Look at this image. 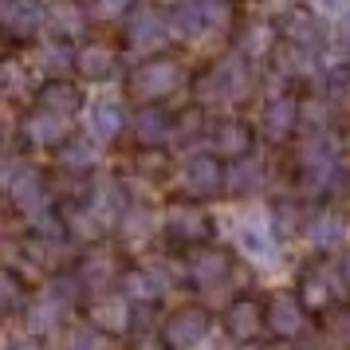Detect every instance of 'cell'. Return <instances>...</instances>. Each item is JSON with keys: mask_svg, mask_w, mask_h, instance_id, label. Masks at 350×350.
Listing matches in <instances>:
<instances>
[{"mask_svg": "<svg viewBox=\"0 0 350 350\" xmlns=\"http://www.w3.org/2000/svg\"><path fill=\"white\" fill-rule=\"evenodd\" d=\"M0 24L16 36H32L48 24L44 0H0Z\"/></svg>", "mask_w": 350, "mask_h": 350, "instance_id": "9a60e30c", "label": "cell"}, {"mask_svg": "<svg viewBox=\"0 0 350 350\" xmlns=\"http://www.w3.org/2000/svg\"><path fill=\"white\" fill-rule=\"evenodd\" d=\"M165 40H174L170 12L142 4V8H134V12L126 16V44H130V51H138V55H154Z\"/></svg>", "mask_w": 350, "mask_h": 350, "instance_id": "5b68a950", "label": "cell"}, {"mask_svg": "<svg viewBox=\"0 0 350 350\" xmlns=\"http://www.w3.org/2000/svg\"><path fill=\"white\" fill-rule=\"evenodd\" d=\"M32 67L36 71H48V75H64L75 67V51L67 48L64 36H44L32 48Z\"/></svg>", "mask_w": 350, "mask_h": 350, "instance_id": "7402d4cb", "label": "cell"}, {"mask_svg": "<svg viewBox=\"0 0 350 350\" xmlns=\"http://www.w3.org/2000/svg\"><path fill=\"white\" fill-rule=\"evenodd\" d=\"M79 287H83V280H55V284L40 287L32 299H28V307H24V331H32V334L59 331V323L75 307Z\"/></svg>", "mask_w": 350, "mask_h": 350, "instance_id": "3957f363", "label": "cell"}, {"mask_svg": "<svg viewBox=\"0 0 350 350\" xmlns=\"http://www.w3.org/2000/svg\"><path fill=\"white\" fill-rule=\"evenodd\" d=\"M98 146H103V142L91 138V134H83V138H67V142L59 146V165L71 170V174H91L98 161H103Z\"/></svg>", "mask_w": 350, "mask_h": 350, "instance_id": "484cf974", "label": "cell"}, {"mask_svg": "<svg viewBox=\"0 0 350 350\" xmlns=\"http://www.w3.org/2000/svg\"><path fill=\"white\" fill-rule=\"evenodd\" d=\"M323 12L331 20H347L350 24V0H323Z\"/></svg>", "mask_w": 350, "mask_h": 350, "instance_id": "c3c4849f", "label": "cell"}, {"mask_svg": "<svg viewBox=\"0 0 350 350\" xmlns=\"http://www.w3.org/2000/svg\"><path fill=\"white\" fill-rule=\"evenodd\" d=\"M165 232L174 240H197L208 232V217L197 205H174L165 213Z\"/></svg>", "mask_w": 350, "mask_h": 350, "instance_id": "4dcf8cb0", "label": "cell"}, {"mask_svg": "<svg viewBox=\"0 0 350 350\" xmlns=\"http://www.w3.org/2000/svg\"><path fill=\"white\" fill-rule=\"evenodd\" d=\"M327 98H331L334 107H342V111H347V107H350V71H347V75H342V67L331 71V91H327Z\"/></svg>", "mask_w": 350, "mask_h": 350, "instance_id": "f6af8a7d", "label": "cell"}, {"mask_svg": "<svg viewBox=\"0 0 350 350\" xmlns=\"http://www.w3.org/2000/svg\"><path fill=\"white\" fill-rule=\"evenodd\" d=\"M213 154L224 161H232L240 158V154H248L252 150V130L244 126V122H221V126L213 130Z\"/></svg>", "mask_w": 350, "mask_h": 350, "instance_id": "f546056e", "label": "cell"}, {"mask_svg": "<svg viewBox=\"0 0 350 350\" xmlns=\"http://www.w3.org/2000/svg\"><path fill=\"white\" fill-rule=\"evenodd\" d=\"M181 185L193 197H213L224 185V170L217 161V154H189L185 165H181Z\"/></svg>", "mask_w": 350, "mask_h": 350, "instance_id": "30bf717a", "label": "cell"}, {"mask_svg": "<svg viewBox=\"0 0 350 350\" xmlns=\"http://www.w3.org/2000/svg\"><path fill=\"white\" fill-rule=\"evenodd\" d=\"M264 323H268V315H264V311H260L252 299L232 303V307H228V315H224V327H228V334H232L237 342H248V338H256Z\"/></svg>", "mask_w": 350, "mask_h": 350, "instance_id": "f1b7e54d", "label": "cell"}, {"mask_svg": "<svg viewBox=\"0 0 350 350\" xmlns=\"http://www.w3.org/2000/svg\"><path fill=\"white\" fill-rule=\"evenodd\" d=\"M130 295L122 291V295H111V291H103V295H95V303H91V323H98L107 334H122L130 327Z\"/></svg>", "mask_w": 350, "mask_h": 350, "instance_id": "ffe728a7", "label": "cell"}, {"mask_svg": "<svg viewBox=\"0 0 350 350\" xmlns=\"http://www.w3.org/2000/svg\"><path fill=\"white\" fill-rule=\"evenodd\" d=\"M134 12V0H91V16L95 20H122Z\"/></svg>", "mask_w": 350, "mask_h": 350, "instance_id": "7bdbcfd3", "label": "cell"}, {"mask_svg": "<svg viewBox=\"0 0 350 350\" xmlns=\"http://www.w3.org/2000/svg\"><path fill=\"white\" fill-rule=\"evenodd\" d=\"M342 275H347V287H350V252H347V260H342Z\"/></svg>", "mask_w": 350, "mask_h": 350, "instance_id": "681fc988", "label": "cell"}, {"mask_svg": "<svg viewBox=\"0 0 350 350\" xmlns=\"http://www.w3.org/2000/svg\"><path fill=\"white\" fill-rule=\"evenodd\" d=\"M87 208L103 221V228H111V224H118L122 221V213H126V189H122L118 181H111V177H98Z\"/></svg>", "mask_w": 350, "mask_h": 350, "instance_id": "e0dca14e", "label": "cell"}, {"mask_svg": "<svg viewBox=\"0 0 350 350\" xmlns=\"http://www.w3.org/2000/svg\"><path fill=\"white\" fill-rule=\"evenodd\" d=\"M28 91V71L20 64H0V98H20Z\"/></svg>", "mask_w": 350, "mask_h": 350, "instance_id": "60d3db41", "label": "cell"}, {"mask_svg": "<svg viewBox=\"0 0 350 350\" xmlns=\"http://www.w3.org/2000/svg\"><path fill=\"white\" fill-rule=\"evenodd\" d=\"M51 24H55V32L59 36H79L87 16H83V8L75 0H59L55 8H51Z\"/></svg>", "mask_w": 350, "mask_h": 350, "instance_id": "f35d334b", "label": "cell"}, {"mask_svg": "<svg viewBox=\"0 0 350 350\" xmlns=\"http://www.w3.org/2000/svg\"><path fill=\"white\" fill-rule=\"evenodd\" d=\"M189 280L201 287V291H217V287H224V280H228V256L217 252V248L197 252L189 260Z\"/></svg>", "mask_w": 350, "mask_h": 350, "instance_id": "44dd1931", "label": "cell"}, {"mask_svg": "<svg viewBox=\"0 0 350 350\" xmlns=\"http://www.w3.org/2000/svg\"><path fill=\"white\" fill-rule=\"evenodd\" d=\"M303 221H307V217H299V208H295V205H280V208H275V217H271V224H275V232H280V237L299 232Z\"/></svg>", "mask_w": 350, "mask_h": 350, "instance_id": "ee69618b", "label": "cell"}, {"mask_svg": "<svg viewBox=\"0 0 350 350\" xmlns=\"http://www.w3.org/2000/svg\"><path fill=\"white\" fill-rule=\"evenodd\" d=\"M268 327L275 338H295L307 327V307L295 295H275L268 307Z\"/></svg>", "mask_w": 350, "mask_h": 350, "instance_id": "d6986e66", "label": "cell"}, {"mask_svg": "<svg viewBox=\"0 0 350 350\" xmlns=\"http://www.w3.org/2000/svg\"><path fill=\"white\" fill-rule=\"evenodd\" d=\"M170 28H174V40H201V36H208L205 12H201L197 0H177L174 12H170Z\"/></svg>", "mask_w": 350, "mask_h": 350, "instance_id": "1f68e13d", "label": "cell"}, {"mask_svg": "<svg viewBox=\"0 0 350 350\" xmlns=\"http://www.w3.org/2000/svg\"><path fill=\"white\" fill-rule=\"evenodd\" d=\"M79 280H83V287H87L91 295L111 291L114 280H118V264H114V256H111V252H91V256H83Z\"/></svg>", "mask_w": 350, "mask_h": 350, "instance_id": "4316f807", "label": "cell"}, {"mask_svg": "<svg viewBox=\"0 0 350 350\" xmlns=\"http://www.w3.org/2000/svg\"><path fill=\"white\" fill-rule=\"evenodd\" d=\"M237 248L244 252L248 264H256V268H275V264H280V240H275V224H271V217H264V213H248V217H240Z\"/></svg>", "mask_w": 350, "mask_h": 350, "instance_id": "277c9868", "label": "cell"}, {"mask_svg": "<svg viewBox=\"0 0 350 350\" xmlns=\"http://www.w3.org/2000/svg\"><path fill=\"white\" fill-rule=\"evenodd\" d=\"M177 87H181V64L174 59H146L130 79V91L138 98H165Z\"/></svg>", "mask_w": 350, "mask_h": 350, "instance_id": "8992f818", "label": "cell"}, {"mask_svg": "<svg viewBox=\"0 0 350 350\" xmlns=\"http://www.w3.org/2000/svg\"><path fill=\"white\" fill-rule=\"evenodd\" d=\"M342 284H347L342 268L319 264L315 271H307V275H303V299L311 303V307H323L327 299H334V295L342 291Z\"/></svg>", "mask_w": 350, "mask_h": 350, "instance_id": "603a6c76", "label": "cell"}, {"mask_svg": "<svg viewBox=\"0 0 350 350\" xmlns=\"http://www.w3.org/2000/svg\"><path fill=\"white\" fill-rule=\"evenodd\" d=\"M8 197H12V205L28 217V221H40L44 213H48L51 197H48V185H44V177H40V170H32V165H24L20 170V177L8 185Z\"/></svg>", "mask_w": 350, "mask_h": 350, "instance_id": "52a82bcc", "label": "cell"}, {"mask_svg": "<svg viewBox=\"0 0 350 350\" xmlns=\"http://www.w3.org/2000/svg\"><path fill=\"white\" fill-rule=\"evenodd\" d=\"M134 138L142 146H165L174 142V118L161 107H142L134 114Z\"/></svg>", "mask_w": 350, "mask_h": 350, "instance_id": "cb8c5ba5", "label": "cell"}, {"mask_svg": "<svg viewBox=\"0 0 350 350\" xmlns=\"http://www.w3.org/2000/svg\"><path fill=\"white\" fill-rule=\"evenodd\" d=\"M240 51L248 55V59H264L275 51V28H271L268 20H252V24H244V32H240Z\"/></svg>", "mask_w": 350, "mask_h": 350, "instance_id": "e575fe53", "label": "cell"}, {"mask_svg": "<svg viewBox=\"0 0 350 350\" xmlns=\"http://www.w3.org/2000/svg\"><path fill=\"white\" fill-rule=\"evenodd\" d=\"M59 342H64V347H107L111 334L103 331L98 323H75V327H67V331L59 334Z\"/></svg>", "mask_w": 350, "mask_h": 350, "instance_id": "74e56055", "label": "cell"}, {"mask_svg": "<svg viewBox=\"0 0 350 350\" xmlns=\"http://www.w3.org/2000/svg\"><path fill=\"white\" fill-rule=\"evenodd\" d=\"M40 107H51V111H64V114H75L79 111V91L71 87V83H48L44 91H40Z\"/></svg>", "mask_w": 350, "mask_h": 350, "instance_id": "d590c367", "label": "cell"}, {"mask_svg": "<svg viewBox=\"0 0 350 350\" xmlns=\"http://www.w3.org/2000/svg\"><path fill=\"white\" fill-rule=\"evenodd\" d=\"M122 291H126L134 303H158L165 291H170V275L161 268H130L122 275Z\"/></svg>", "mask_w": 350, "mask_h": 350, "instance_id": "ac0fdd59", "label": "cell"}, {"mask_svg": "<svg viewBox=\"0 0 350 350\" xmlns=\"http://www.w3.org/2000/svg\"><path fill=\"white\" fill-rule=\"evenodd\" d=\"M299 170H303V189L311 197L331 193L338 185V177H342V142L331 130L307 134V142L299 150Z\"/></svg>", "mask_w": 350, "mask_h": 350, "instance_id": "7a4b0ae2", "label": "cell"}, {"mask_svg": "<svg viewBox=\"0 0 350 350\" xmlns=\"http://www.w3.org/2000/svg\"><path fill=\"white\" fill-rule=\"evenodd\" d=\"M64 256H67V244L59 237H48V232H36V237L24 244V260H28L32 268H44V271L59 268Z\"/></svg>", "mask_w": 350, "mask_h": 350, "instance_id": "d6a6232c", "label": "cell"}, {"mask_svg": "<svg viewBox=\"0 0 350 350\" xmlns=\"http://www.w3.org/2000/svg\"><path fill=\"white\" fill-rule=\"evenodd\" d=\"M24 138L32 146H59L71 138V114L51 111V107H36L28 118H24Z\"/></svg>", "mask_w": 350, "mask_h": 350, "instance_id": "ba28073f", "label": "cell"}, {"mask_svg": "<svg viewBox=\"0 0 350 350\" xmlns=\"http://www.w3.org/2000/svg\"><path fill=\"white\" fill-rule=\"evenodd\" d=\"M201 130H205V111L193 107V111H185L174 122V142L181 146V150H185V146H197L201 142Z\"/></svg>", "mask_w": 350, "mask_h": 350, "instance_id": "ab89813d", "label": "cell"}, {"mask_svg": "<svg viewBox=\"0 0 350 350\" xmlns=\"http://www.w3.org/2000/svg\"><path fill=\"white\" fill-rule=\"evenodd\" d=\"M295 126H299V103H295V95H284V91L271 95L264 103V111H260V130L268 134L271 142H280Z\"/></svg>", "mask_w": 350, "mask_h": 350, "instance_id": "4fadbf2b", "label": "cell"}, {"mask_svg": "<svg viewBox=\"0 0 350 350\" xmlns=\"http://www.w3.org/2000/svg\"><path fill=\"white\" fill-rule=\"evenodd\" d=\"M75 67H79L83 79L103 83L118 71V55H114V48H107V44H87V48L75 55Z\"/></svg>", "mask_w": 350, "mask_h": 350, "instance_id": "83f0119b", "label": "cell"}, {"mask_svg": "<svg viewBox=\"0 0 350 350\" xmlns=\"http://www.w3.org/2000/svg\"><path fill=\"white\" fill-rule=\"evenodd\" d=\"M303 237L311 240V248H319V252H338L342 240H347V217L338 208H315L303 221Z\"/></svg>", "mask_w": 350, "mask_h": 350, "instance_id": "9c48e42d", "label": "cell"}, {"mask_svg": "<svg viewBox=\"0 0 350 350\" xmlns=\"http://www.w3.org/2000/svg\"><path fill=\"white\" fill-rule=\"evenodd\" d=\"M16 303H20V280L12 271L0 268V315H4L8 307H16Z\"/></svg>", "mask_w": 350, "mask_h": 350, "instance_id": "bcb514c9", "label": "cell"}, {"mask_svg": "<svg viewBox=\"0 0 350 350\" xmlns=\"http://www.w3.org/2000/svg\"><path fill=\"white\" fill-rule=\"evenodd\" d=\"M264 177H268L264 158H256L252 150H248V154H240V158L228 161V170H224V189L237 193V197H248V193H260Z\"/></svg>", "mask_w": 350, "mask_h": 350, "instance_id": "2e32d148", "label": "cell"}, {"mask_svg": "<svg viewBox=\"0 0 350 350\" xmlns=\"http://www.w3.org/2000/svg\"><path fill=\"white\" fill-rule=\"evenodd\" d=\"M201 12H205V28L208 32H224L228 20H232V0H197Z\"/></svg>", "mask_w": 350, "mask_h": 350, "instance_id": "b9f144b4", "label": "cell"}, {"mask_svg": "<svg viewBox=\"0 0 350 350\" xmlns=\"http://www.w3.org/2000/svg\"><path fill=\"white\" fill-rule=\"evenodd\" d=\"M83 122H87V134L98 138V142H114L122 134V103L114 95L95 98L87 111H83Z\"/></svg>", "mask_w": 350, "mask_h": 350, "instance_id": "5bb4252c", "label": "cell"}, {"mask_svg": "<svg viewBox=\"0 0 350 350\" xmlns=\"http://www.w3.org/2000/svg\"><path fill=\"white\" fill-rule=\"evenodd\" d=\"M154 228H158V217L146 205H130L122 213V221H118V232H122L126 244H146V240L154 237Z\"/></svg>", "mask_w": 350, "mask_h": 350, "instance_id": "836d02e7", "label": "cell"}, {"mask_svg": "<svg viewBox=\"0 0 350 350\" xmlns=\"http://www.w3.org/2000/svg\"><path fill=\"white\" fill-rule=\"evenodd\" d=\"M208 331H213V319L201 307H181L177 315L165 319V342L170 347H197L208 338Z\"/></svg>", "mask_w": 350, "mask_h": 350, "instance_id": "8fae6325", "label": "cell"}, {"mask_svg": "<svg viewBox=\"0 0 350 350\" xmlns=\"http://www.w3.org/2000/svg\"><path fill=\"white\" fill-rule=\"evenodd\" d=\"M271 59H275V71H280L284 79H311L319 67H323V51L284 40L280 48L271 51Z\"/></svg>", "mask_w": 350, "mask_h": 350, "instance_id": "7c38bea8", "label": "cell"}, {"mask_svg": "<svg viewBox=\"0 0 350 350\" xmlns=\"http://www.w3.org/2000/svg\"><path fill=\"white\" fill-rule=\"evenodd\" d=\"M280 32H284V40L303 44V48H315V51L327 48V28H323V20L311 16V12H287Z\"/></svg>", "mask_w": 350, "mask_h": 350, "instance_id": "d4e9b609", "label": "cell"}, {"mask_svg": "<svg viewBox=\"0 0 350 350\" xmlns=\"http://www.w3.org/2000/svg\"><path fill=\"white\" fill-rule=\"evenodd\" d=\"M24 165H28V161L16 158V154H0V189H8V185L20 177V170H24Z\"/></svg>", "mask_w": 350, "mask_h": 350, "instance_id": "7dc6e473", "label": "cell"}, {"mask_svg": "<svg viewBox=\"0 0 350 350\" xmlns=\"http://www.w3.org/2000/svg\"><path fill=\"white\" fill-rule=\"evenodd\" d=\"M248 91H252V59L240 48L217 59L197 83L201 107H237L248 98Z\"/></svg>", "mask_w": 350, "mask_h": 350, "instance_id": "6da1fadb", "label": "cell"}, {"mask_svg": "<svg viewBox=\"0 0 350 350\" xmlns=\"http://www.w3.org/2000/svg\"><path fill=\"white\" fill-rule=\"evenodd\" d=\"M338 111L331 98H311V103H303L299 107V122L307 126V134H323V130H331V114Z\"/></svg>", "mask_w": 350, "mask_h": 350, "instance_id": "8d00e7d4", "label": "cell"}, {"mask_svg": "<svg viewBox=\"0 0 350 350\" xmlns=\"http://www.w3.org/2000/svg\"><path fill=\"white\" fill-rule=\"evenodd\" d=\"M271 8H280V12H284V8H291V4H287V0H268Z\"/></svg>", "mask_w": 350, "mask_h": 350, "instance_id": "f907efd6", "label": "cell"}]
</instances>
